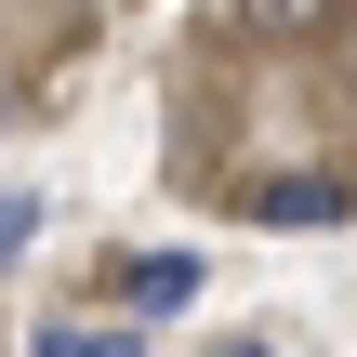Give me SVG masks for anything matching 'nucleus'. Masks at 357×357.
<instances>
[{
  "mask_svg": "<svg viewBox=\"0 0 357 357\" xmlns=\"http://www.w3.org/2000/svg\"><path fill=\"white\" fill-rule=\"evenodd\" d=\"M238 212H252V225H344L357 185L344 172H265V185H238Z\"/></svg>",
  "mask_w": 357,
  "mask_h": 357,
  "instance_id": "obj_1",
  "label": "nucleus"
},
{
  "mask_svg": "<svg viewBox=\"0 0 357 357\" xmlns=\"http://www.w3.org/2000/svg\"><path fill=\"white\" fill-rule=\"evenodd\" d=\"M106 291H119L132 318H159V305H185V291H199V252H119V265H106Z\"/></svg>",
  "mask_w": 357,
  "mask_h": 357,
  "instance_id": "obj_2",
  "label": "nucleus"
},
{
  "mask_svg": "<svg viewBox=\"0 0 357 357\" xmlns=\"http://www.w3.org/2000/svg\"><path fill=\"white\" fill-rule=\"evenodd\" d=\"M344 13H357V0H238V26H252V40H331Z\"/></svg>",
  "mask_w": 357,
  "mask_h": 357,
  "instance_id": "obj_3",
  "label": "nucleus"
},
{
  "mask_svg": "<svg viewBox=\"0 0 357 357\" xmlns=\"http://www.w3.org/2000/svg\"><path fill=\"white\" fill-rule=\"evenodd\" d=\"M40 357H146V344H132V331H93V318H53Z\"/></svg>",
  "mask_w": 357,
  "mask_h": 357,
  "instance_id": "obj_4",
  "label": "nucleus"
},
{
  "mask_svg": "<svg viewBox=\"0 0 357 357\" xmlns=\"http://www.w3.org/2000/svg\"><path fill=\"white\" fill-rule=\"evenodd\" d=\"M40 238V199H0V252H26Z\"/></svg>",
  "mask_w": 357,
  "mask_h": 357,
  "instance_id": "obj_5",
  "label": "nucleus"
},
{
  "mask_svg": "<svg viewBox=\"0 0 357 357\" xmlns=\"http://www.w3.org/2000/svg\"><path fill=\"white\" fill-rule=\"evenodd\" d=\"M212 357H278V344H252V331H238V344H212Z\"/></svg>",
  "mask_w": 357,
  "mask_h": 357,
  "instance_id": "obj_6",
  "label": "nucleus"
}]
</instances>
